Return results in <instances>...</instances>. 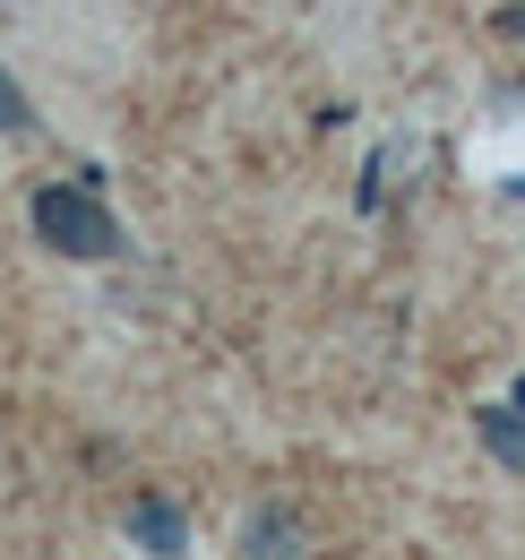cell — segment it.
Masks as SVG:
<instances>
[{
    "instance_id": "3",
    "label": "cell",
    "mask_w": 525,
    "mask_h": 560,
    "mask_svg": "<svg viewBox=\"0 0 525 560\" xmlns=\"http://www.w3.org/2000/svg\"><path fill=\"white\" fill-rule=\"evenodd\" d=\"M482 448H491L509 475H525V397L517 406H482Z\"/></svg>"
},
{
    "instance_id": "1",
    "label": "cell",
    "mask_w": 525,
    "mask_h": 560,
    "mask_svg": "<svg viewBox=\"0 0 525 560\" xmlns=\"http://www.w3.org/2000/svg\"><path fill=\"white\" fill-rule=\"evenodd\" d=\"M35 233H44V250H61V259H113V250H121L113 208H104L95 190H78V182L35 190Z\"/></svg>"
},
{
    "instance_id": "4",
    "label": "cell",
    "mask_w": 525,
    "mask_h": 560,
    "mask_svg": "<svg viewBox=\"0 0 525 560\" xmlns=\"http://www.w3.org/2000/svg\"><path fill=\"white\" fill-rule=\"evenodd\" d=\"M250 560H293V517H250Z\"/></svg>"
},
{
    "instance_id": "6",
    "label": "cell",
    "mask_w": 525,
    "mask_h": 560,
    "mask_svg": "<svg viewBox=\"0 0 525 560\" xmlns=\"http://www.w3.org/2000/svg\"><path fill=\"white\" fill-rule=\"evenodd\" d=\"M500 26H509V35H525V9H509V18H500Z\"/></svg>"
},
{
    "instance_id": "2",
    "label": "cell",
    "mask_w": 525,
    "mask_h": 560,
    "mask_svg": "<svg viewBox=\"0 0 525 560\" xmlns=\"http://www.w3.org/2000/svg\"><path fill=\"white\" fill-rule=\"evenodd\" d=\"M130 544L147 560H182V552H190V526H182L173 500H130Z\"/></svg>"
},
{
    "instance_id": "5",
    "label": "cell",
    "mask_w": 525,
    "mask_h": 560,
    "mask_svg": "<svg viewBox=\"0 0 525 560\" xmlns=\"http://www.w3.org/2000/svg\"><path fill=\"white\" fill-rule=\"evenodd\" d=\"M35 130V104H26V86L0 70V139H26Z\"/></svg>"
}]
</instances>
